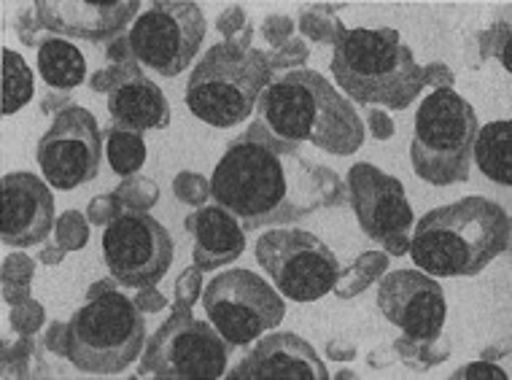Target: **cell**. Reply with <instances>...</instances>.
<instances>
[{
  "label": "cell",
  "mask_w": 512,
  "mask_h": 380,
  "mask_svg": "<svg viewBox=\"0 0 512 380\" xmlns=\"http://www.w3.org/2000/svg\"><path fill=\"white\" fill-rule=\"evenodd\" d=\"M230 345L205 321L178 308L149 337L141 372L165 380L221 378L227 370Z\"/></svg>",
  "instance_id": "11"
},
{
  "label": "cell",
  "mask_w": 512,
  "mask_h": 380,
  "mask_svg": "<svg viewBox=\"0 0 512 380\" xmlns=\"http://www.w3.org/2000/svg\"><path fill=\"white\" fill-rule=\"evenodd\" d=\"M378 308L410 340H437L445 327V292L434 278L418 270H394L378 283Z\"/></svg>",
  "instance_id": "15"
},
{
  "label": "cell",
  "mask_w": 512,
  "mask_h": 380,
  "mask_svg": "<svg viewBox=\"0 0 512 380\" xmlns=\"http://www.w3.org/2000/svg\"><path fill=\"white\" fill-rule=\"evenodd\" d=\"M36 160L54 189H76L95 181L103 165V133L87 108H62L38 141Z\"/></svg>",
  "instance_id": "13"
},
{
  "label": "cell",
  "mask_w": 512,
  "mask_h": 380,
  "mask_svg": "<svg viewBox=\"0 0 512 380\" xmlns=\"http://www.w3.org/2000/svg\"><path fill=\"white\" fill-rule=\"evenodd\" d=\"M510 235V216L502 205L480 195L461 197L415 224L410 257L426 275L472 278L510 248Z\"/></svg>",
  "instance_id": "2"
},
{
  "label": "cell",
  "mask_w": 512,
  "mask_h": 380,
  "mask_svg": "<svg viewBox=\"0 0 512 380\" xmlns=\"http://www.w3.org/2000/svg\"><path fill=\"white\" fill-rule=\"evenodd\" d=\"M186 230L195 238V262L200 270L227 265L243 254L246 230L224 205H205L186 219Z\"/></svg>",
  "instance_id": "20"
},
{
  "label": "cell",
  "mask_w": 512,
  "mask_h": 380,
  "mask_svg": "<svg viewBox=\"0 0 512 380\" xmlns=\"http://www.w3.org/2000/svg\"><path fill=\"white\" fill-rule=\"evenodd\" d=\"M205 38V17L192 0H157L135 19L127 46L141 65L159 76L184 73Z\"/></svg>",
  "instance_id": "10"
},
{
  "label": "cell",
  "mask_w": 512,
  "mask_h": 380,
  "mask_svg": "<svg viewBox=\"0 0 512 380\" xmlns=\"http://www.w3.org/2000/svg\"><path fill=\"white\" fill-rule=\"evenodd\" d=\"M38 71L52 89H76L87 79V60L71 41L54 36L38 46Z\"/></svg>",
  "instance_id": "21"
},
{
  "label": "cell",
  "mask_w": 512,
  "mask_h": 380,
  "mask_svg": "<svg viewBox=\"0 0 512 380\" xmlns=\"http://www.w3.org/2000/svg\"><path fill=\"white\" fill-rule=\"evenodd\" d=\"M230 380H327L329 372L321 364L313 345L294 332H278L259 340L251 354L235 370L227 372Z\"/></svg>",
  "instance_id": "18"
},
{
  "label": "cell",
  "mask_w": 512,
  "mask_h": 380,
  "mask_svg": "<svg viewBox=\"0 0 512 380\" xmlns=\"http://www.w3.org/2000/svg\"><path fill=\"white\" fill-rule=\"evenodd\" d=\"M33 73L27 62L11 49H3V114H17L33 98Z\"/></svg>",
  "instance_id": "23"
},
{
  "label": "cell",
  "mask_w": 512,
  "mask_h": 380,
  "mask_svg": "<svg viewBox=\"0 0 512 380\" xmlns=\"http://www.w3.org/2000/svg\"><path fill=\"white\" fill-rule=\"evenodd\" d=\"M332 76L356 103L391 111L410 106L426 84V71L391 30L340 27L332 52Z\"/></svg>",
  "instance_id": "4"
},
{
  "label": "cell",
  "mask_w": 512,
  "mask_h": 380,
  "mask_svg": "<svg viewBox=\"0 0 512 380\" xmlns=\"http://www.w3.org/2000/svg\"><path fill=\"white\" fill-rule=\"evenodd\" d=\"M477 133L475 108L451 87L434 89L415 114L410 143L415 176L432 186L464 184L472 170Z\"/></svg>",
  "instance_id": "7"
},
{
  "label": "cell",
  "mask_w": 512,
  "mask_h": 380,
  "mask_svg": "<svg viewBox=\"0 0 512 380\" xmlns=\"http://www.w3.org/2000/svg\"><path fill=\"white\" fill-rule=\"evenodd\" d=\"M270 62L248 44L224 41L203 54L189 76L184 100L189 111L211 127L227 130L246 122L270 87Z\"/></svg>",
  "instance_id": "6"
},
{
  "label": "cell",
  "mask_w": 512,
  "mask_h": 380,
  "mask_svg": "<svg viewBox=\"0 0 512 380\" xmlns=\"http://www.w3.org/2000/svg\"><path fill=\"white\" fill-rule=\"evenodd\" d=\"M108 162L111 170L119 176H133L143 168L146 162V143L138 133L122 130V127H111L108 130Z\"/></svg>",
  "instance_id": "24"
},
{
  "label": "cell",
  "mask_w": 512,
  "mask_h": 380,
  "mask_svg": "<svg viewBox=\"0 0 512 380\" xmlns=\"http://www.w3.org/2000/svg\"><path fill=\"white\" fill-rule=\"evenodd\" d=\"M108 114L114 116L116 127L130 133L165 130L170 124V106L165 92L146 79L138 68L124 71L108 92Z\"/></svg>",
  "instance_id": "19"
},
{
  "label": "cell",
  "mask_w": 512,
  "mask_h": 380,
  "mask_svg": "<svg viewBox=\"0 0 512 380\" xmlns=\"http://www.w3.org/2000/svg\"><path fill=\"white\" fill-rule=\"evenodd\" d=\"M173 238L154 216L143 211L116 213L103 232V259L127 289H149L173 265Z\"/></svg>",
  "instance_id": "12"
},
{
  "label": "cell",
  "mask_w": 512,
  "mask_h": 380,
  "mask_svg": "<svg viewBox=\"0 0 512 380\" xmlns=\"http://www.w3.org/2000/svg\"><path fill=\"white\" fill-rule=\"evenodd\" d=\"M54 227V197L49 186L33 173L3 176V243L14 248L36 246Z\"/></svg>",
  "instance_id": "17"
},
{
  "label": "cell",
  "mask_w": 512,
  "mask_h": 380,
  "mask_svg": "<svg viewBox=\"0 0 512 380\" xmlns=\"http://www.w3.org/2000/svg\"><path fill=\"white\" fill-rule=\"evenodd\" d=\"M141 9L138 0L122 3H87V0H38L36 25L57 38L111 41L122 33Z\"/></svg>",
  "instance_id": "16"
},
{
  "label": "cell",
  "mask_w": 512,
  "mask_h": 380,
  "mask_svg": "<svg viewBox=\"0 0 512 380\" xmlns=\"http://www.w3.org/2000/svg\"><path fill=\"white\" fill-rule=\"evenodd\" d=\"M146 345V321L133 300L100 283L89 302L62 329V354L76 370L89 375H116L133 364Z\"/></svg>",
  "instance_id": "5"
},
{
  "label": "cell",
  "mask_w": 512,
  "mask_h": 380,
  "mask_svg": "<svg viewBox=\"0 0 512 380\" xmlns=\"http://www.w3.org/2000/svg\"><path fill=\"white\" fill-rule=\"evenodd\" d=\"M456 378H507V372H502L499 367H494V364H472V367H467V370H459L456 372Z\"/></svg>",
  "instance_id": "25"
},
{
  "label": "cell",
  "mask_w": 512,
  "mask_h": 380,
  "mask_svg": "<svg viewBox=\"0 0 512 380\" xmlns=\"http://www.w3.org/2000/svg\"><path fill=\"white\" fill-rule=\"evenodd\" d=\"M510 130L512 124L507 119L491 122L480 127L475 141V157L477 168L483 170V176L491 178L494 184L510 186L512 181V160H510Z\"/></svg>",
  "instance_id": "22"
},
{
  "label": "cell",
  "mask_w": 512,
  "mask_h": 380,
  "mask_svg": "<svg viewBox=\"0 0 512 380\" xmlns=\"http://www.w3.org/2000/svg\"><path fill=\"white\" fill-rule=\"evenodd\" d=\"M327 184H337L329 168L302 157L292 141L254 124L224 151L211 178V195L243 230L283 227L313 216L335 200Z\"/></svg>",
  "instance_id": "1"
},
{
  "label": "cell",
  "mask_w": 512,
  "mask_h": 380,
  "mask_svg": "<svg viewBox=\"0 0 512 380\" xmlns=\"http://www.w3.org/2000/svg\"><path fill=\"white\" fill-rule=\"evenodd\" d=\"M203 308L211 327L230 348L254 343L286 316V302L265 278L251 270H227L216 275L205 286Z\"/></svg>",
  "instance_id": "8"
},
{
  "label": "cell",
  "mask_w": 512,
  "mask_h": 380,
  "mask_svg": "<svg viewBox=\"0 0 512 380\" xmlns=\"http://www.w3.org/2000/svg\"><path fill=\"white\" fill-rule=\"evenodd\" d=\"M256 262L278 292L294 302H316L340 281V262L327 243L305 230H273L256 240Z\"/></svg>",
  "instance_id": "9"
},
{
  "label": "cell",
  "mask_w": 512,
  "mask_h": 380,
  "mask_svg": "<svg viewBox=\"0 0 512 380\" xmlns=\"http://www.w3.org/2000/svg\"><path fill=\"white\" fill-rule=\"evenodd\" d=\"M256 111L270 133L283 141L313 143L337 157L362 149L367 135L356 108L321 73L308 68L270 81Z\"/></svg>",
  "instance_id": "3"
},
{
  "label": "cell",
  "mask_w": 512,
  "mask_h": 380,
  "mask_svg": "<svg viewBox=\"0 0 512 380\" xmlns=\"http://www.w3.org/2000/svg\"><path fill=\"white\" fill-rule=\"evenodd\" d=\"M345 184L364 235L391 254H405L407 232L413 224V208L407 203L405 186L370 162H359L348 170Z\"/></svg>",
  "instance_id": "14"
}]
</instances>
